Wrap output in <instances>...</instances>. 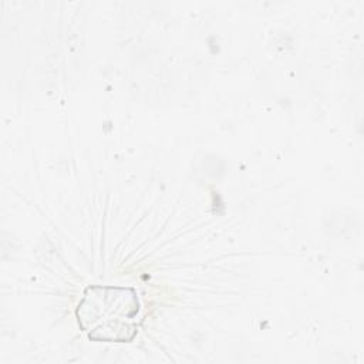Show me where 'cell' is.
I'll list each match as a JSON object with an SVG mask.
<instances>
[{
	"label": "cell",
	"mask_w": 364,
	"mask_h": 364,
	"mask_svg": "<svg viewBox=\"0 0 364 364\" xmlns=\"http://www.w3.org/2000/svg\"><path fill=\"white\" fill-rule=\"evenodd\" d=\"M80 328L91 341L131 343L142 324L134 287L88 286L75 309Z\"/></svg>",
	"instance_id": "obj_1"
}]
</instances>
